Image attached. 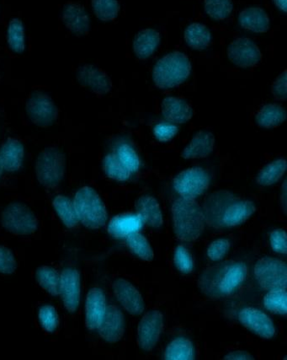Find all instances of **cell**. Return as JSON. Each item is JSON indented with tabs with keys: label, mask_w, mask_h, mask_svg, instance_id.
Masks as SVG:
<instances>
[{
	"label": "cell",
	"mask_w": 287,
	"mask_h": 360,
	"mask_svg": "<svg viewBox=\"0 0 287 360\" xmlns=\"http://www.w3.org/2000/svg\"><path fill=\"white\" fill-rule=\"evenodd\" d=\"M38 319L42 328L48 333H53L56 331L59 325V316L58 311L55 307L50 304H45L41 307L39 313H38Z\"/></svg>",
	"instance_id": "obj_41"
},
{
	"label": "cell",
	"mask_w": 287,
	"mask_h": 360,
	"mask_svg": "<svg viewBox=\"0 0 287 360\" xmlns=\"http://www.w3.org/2000/svg\"><path fill=\"white\" fill-rule=\"evenodd\" d=\"M175 235L183 243H193L205 230L206 221L196 199L177 198L171 207Z\"/></svg>",
	"instance_id": "obj_3"
},
{
	"label": "cell",
	"mask_w": 287,
	"mask_h": 360,
	"mask_svg": "<svg viewBox=\"0 0 287 360\" xmlns=\"http://www.w3.org/2000/svg\"><path fill=\"white\" fill-rule=\"evenodd\" d=\"M248 276V266L243 262L226 260L203 270L197 285L206 297L222 300L237 293Z\"/></svg>",
	"instance_id": "obj_2"
},
{
	"label": "cell",
	"mask_w": 287,
	"mask_h": 360,
	"mask_svg": "<svg viewBox=\"0 0 287 360\" xmlns=\"http://www.w3.org/2000/svg\"><path fill=\"white\" fill-rule=\"evenodd\" d=\"M192 73V63L183 53L173 52L155 63L153 79L155 86L168 90L182 84Z\"/></svg>",
	"instance_id": "obj_4"
},
{
	"label": "cell",
	"mask_w": 287,
	"mask_h": 360,
	"mask_svg": "<svg viewBox=\"0 0 287 360\" xmlns=\"http://www.w3.org/2000/svg\"><path fill=\"white\" fill-rule=\"evenodd\" d=\"M239 24L243 29L255 33L267 32L269 18L267 13L260 7H250L240 13Z\"/></svg>",
	"instance_id": "obj_26"
},
{
	"label": "cell",
	"mask_w": 287,
	"mask_h": 360,
	"mask_svg": "<svg viewBox=\"0 0 287 360\" xmlns=\"http://www.w3.org/2000/svg\"><path fill=\"white\" fill-rule=\"evenodd\" d=\"M195 358V347L191 340L185 337H178L172 340L164 352V359L167 360H193Z\"/></svg>",
	"instance_id": "obj_28"
},
{
	"label": "cell",
	"mask_w": 287,
	"mask_h": 360,
	"mask_svg": "<svg viewBox=\"0 0 287 360\" xmlns=\"http://www.w3.org/2000/svg\"><path fill=\"white\" fill-rule=\"evenodd\" d=\"M3 170H4L3 165L1 162V160H0V177H1V176H2Z\"/></svg>",
	"instance_id": "obj_50"
},
{
	"label": "cell",
	"mask_w": 287,
	"mask_h": 360,
	"mask_svg": "<svg viewBox=\"0 0 287 360\" xmlns=\"http://www.w3.org/2000/svg\"><path fill=\"white\" fill-rule=\"evenodd\" d=\"M107 298L102 290L93 288L88 292L86 303V324L88 329L98 328L107 311Z\"/></svg>",
	"instance_id": "obj_19"
},
{
	"label": "cell",
	"mask_w": 287,
	"mask_h": 360,
	"mask_svg": "<svg viewBox=\"0 0 287 360\" xmlns=\"http://www.w3.org/2000/svg\"><path fill=\"white\" fill-rule=\"evenodd\" d=\"M287 295L286 289L269 290L263 300L264 307L273 314L284 316L287 314Z\"/></svg>",
	"instance_id": "obj_36"
},
{
	"label": "cell",
	"mask_w": 287,
	"mask_h": 360,
	"mask_svg": "<svg viewBox=\"0 0 287 360\" xmlns=\"http://www.w3.org/2000/svg\"><path fill=\"white\" fill-rule=\"evenodd\" d=\"M173 258L176 269L181 274H191L195 269L192 254L183 245H177Z\"/></svg>",
	"instance_id": "obj_40"
},
{
	"label": "cell",
	"mask_w": 287,
	"mask_h": 360,
	"mask_svg": "<svg viewBox=\"0 0 287 360\" xmlns=\"http://www.w3.org/2000/svg\"><path fill=\"white\" fill-rule=\"evenodd\" d=\"M103 170L109 179L116 181H128L133 176L132 173L119 162L115 154L105 156L103 160Z\"/></svg>",
	"instance_id": "obj_37"
},
{
	"label": "cell",
	"mask_w": 287,
	"mask_h": 360,
	"mask_svg": "<svg viewBox=\"0 0 287 360\" xmlns=\"http://www.w3.org/2000/svg\"><path fill=\"white\" fill-rule=\"evenodd\" d=\"M286 170V160L277 159L265 165L257 176V184L262 186L276 184L284 176Z\"/></svg>",
	"instance_id": "obj_30"
},
{
	"label": "cell",
	"mask_w": 287,
	"mask_h": 360,
	"mask_svg": "<svg viewBox=\"0 0 287 360\" xmlns=\"http://www.w3.org/2000/svg\"><path fill=\"white\" fill-rule=\"evenodd\" d=\"M2 226L16 236H29L38 228V220L29 207L22 202H11L2 213Z\"/></svg>",
	"instance_id": "obj_7"
},
{
	"label": "cell",
	"mask_w": 287,
	"mask_h": 360,
	"mask_svg": "<svg viewBox=\"0 0 287 360\" xmlns=\"http://www.w3.org/2000/svg\"><path fill=\"white\" fill-rule=\"evenodd\" d=\"M36 278L39 285L50 295H60L61 274L52 266H42L37 269Z\"/></svg>",
	"instance_id": "obj_31"
},
{
	"label": "cell",
	"mask_w": 287,
	"mask_h": 360,
	"mask_svg": "<svg viewBox=\"0 0 287 360\" xmlns=\"http://www.w3.org/2000/svg\"><path fill=\"white\" fill-rule=\"evenodd\" d=\"M77 79L82 86L98 96L107 95L112 88V82L108 75L100 68L91 65L79 68Z\"/></svg>",
	"instance_id": "obj_16"
},
{
	"label": "cell",
	"mask_w": 287,
	"mask_h": 360,
	"mask_svg": "<svg viewBox=\"0 0 287 360\" xmlns=\"http://www.w3.org/2000/svg\"><path fill=\"white\" fill-rule=\"evenodd\" d=\"M74 205L79 221L91 230L102 228L107 224V207L100 195L91 186H84L75 194Z\"/></svg>",
	"instance_id": "obj_5"
},
{
	"label": "cell",
	"mask_w": 287,
	"mask_h": 360,
	"mask_svg": "<svg viewBox=\"0 0 287 360\" xmlns=\"http://www.w3.org/2000/svg\"><path fill=\"white\" fill-rule=\"evenodd\" d=\"M274 4H275V6L279 8L282 12L286 13L287 10V4L286 0H273Z\"/></svg>",
	"instance_id": "obj_49"
},
{
	"label": "cell",
	"mask_w": 287,
	"mask_h": 360,
	"mask_svg": "<svg viewBox=\"0 0 287 360\" xmlns=\"http://www.w3.org/2000/svg\"><path fill=\"white\" fill-rule=\"evenodd\" d=\"M223 359L227 360H254L255 357L248 353L247 351L236 350L230 352L223 357Z\"/></svg>",
	"instance_id": "obj_47"
},
{
	"label": "cell",
	"mask_w": 287,
	"mask_h": 360,
	"mask_svg": "<svg viewBox=\"0 0 287 360\" xmlns=\"http://www.w3.org/2000/svg\"><path fill=\"white\" fill-rule=\"evenodd\" d=\"M178 132V126L168 121L159 122L153 129L154 137L159 142H168L172 141Z\"/></svg>",
	"instance_id": "obj_43"
},
{
	"label": "cell",
	"mask_w": 287,
	"mask_h": 360,
	"mask_svg": "<svg viewBox=\"0 0 287 360\" xmlns=\"http://www.w3.org/2000/svg\"><path fill=\"white\" fill-rule=\"evenodd\" d=\"M204 7L211 18L223 20L229 18L234 6L232 0H205Z\"/></svg>",
	"instance_id": "obj_39"
},
{
	"label": "cell",
	"mask_w": 287,
	"mask_h": 360,
	"mask_svg": "<svg viewBox=\"0 0 287 360\" xmlns=\"http://www.w3.org/2000/svg\"><path fill=\"white\" fill-rule=\"evenodd\" d=\"M286 120V112L279 104L265 105L255 115L257 125L264 129H275L281 126Z\"/></svg>",
	"instance_id": "obj_27"
},
{
	"label": "cell",
	"mask_w": 287,
	"mask_h": 360,
	"mask_svg": "<svg viewBox=\"0 0 287 360\" xmlns=\"http://www.w3.org/2000/svg\"><path fill=\"white\" fill-rule=\"evenodd\" d=\"M163 330V316L161 311L150 310L142 317L138 328V345L145 352L155 348Z\"/></svg>",
	"instance_id": "obj_11"
},
{
	"label": "cell",
	"mask_w": 287,
	"mask_h": 360,
	"mask_svg": "<svg viewBox=\"0 0 287 360\" xmlns=\"http://www.w3.org/2000/svg\"><path fill=\"white\" fill-rule=\"evenodd\" d=\"M126 247L135 257L142 261L152 262L154 258V252L149 241L141 234L140 231L126 237Z\"/></svg>",
	"instance_id": "obj_32"
},
{
	"label": "cell",
	"mask_w": 287,
	"mask_h": 360,
	"mask_svg": "<svg viewBox=\"0 0 287 360\" xmlns=\"http://www.w3.org/2000/svg\"><path fill=\"white\" fill-rule=\"evenodd\" d=\"M113 292L117 302L132 316H140L145 311L142 296L132 283L119 278L113 283Z\"/></svg>",
	"instance_id": "obj_14"
},
{
	"label": "cell",
	"mask_w": 287,
	"mask_h": 360,
	"mask_svg": "<svg viewBox=\"0 0 287 360\" xmlns=\"http://www.w3.org/2000/svg\"><path fill=\"white\" fill-rule=\"evenodd\" d=\"M201 209L206 224L217 230L239 226L246 222L256 211L254 202L226 190L209 194Z\"/></svg>",
	"instance_id": "obj_1"
},
{
	"label": "cell",
	"mask_w": 287,
	"mask_h": 360,
	"mask_svg": "<svg viewBox=\"0 0 287 360\" xmlns=\"http://www.w3.org/2000/svg\"><path fill=\"white\" fill-rule=\"evenodd\" d=\"M143 223L138 214L126 213L116 215L108 226V233L113 238L126 239L133 233L140 231Z\"/></svg>",
	"instance_id": "obj_21"
},
{
	"label": "cell",
	"mask_w": 287,
	"mask_h": 360,
	"mask_svg": "<svg viewBox=\"0 0 287 360\" xmlns=\"http://www.w3.org/2000/svg\"><path fill=\"white\" fill-rule=\"evenodd\" d=\"M7 42L10 49L15 53H22L25 49V27L18 18L12 19L7 30Z\"/></svg>",
	"instance_id": "obj_35"
},
{
	"label": "cell",
	"mask_w": 287,
	"mask_h": 360,
	"mask_svg": "<svg viewBox=\"0 0 287 360\" xmlns=\"http://www.w3.org/2000/svg\"><path fill=\"white\" fill-rule=\"evenodd\" d=\"M269 244L274 252L286 255L287 252L286 231L281 229L272 231L269 235Z\"/></svg>",
	"instance_id": "obj_45"
},
{
	"label": "cell",
	"mask_w": 287,
	"mask_h": 360,
	"mask_svg": "<svg viewBox=\"0 0 287 360\" xmlns=\"http://www.w3.org/2000/svg\"><path fill=\"white\" fill-rule=\"evenodd\" d=\"M66 158L62 151L55 147L46 148L36 159V175L45 188H56L65 176Z\"/></svg>",
	"instance_id": "obj_6"
},
{
	"label": "cell",
	"mask_w": 287,
	"mask_h": 360,
	"mask_svg": "<svg viewBox=\"0 0 287 360\" xmlns=\"http://www.w3.org/2000/svg\"><path fill=\"white\" fill-rule=\"evenodd\" d=\"M230 248L231 243L229 240L225 238L218 239L209 245L206 254H208L211 261L220 262L225 259L229 252Z\"/></svg>",
	"instance_id": "obj_42"
},
{
	"label": "cell",
	"mask_w": 287,
	"mask_h": 360,
	"mask_svg": "<svg viewBox=\"0 0 287 360\" xmlns=\"http://www.w3.org/2000/svg\"><path fill=\"white\" fill-rule=\"evenodd\" d=\"M254 276L265 290L286 289L287 266L285 262L278 258H260L254 266Z\"/></svg>",
	"instance_id": "obj_8"
},
{
	"label": "cell",
	"mask_w": 287,
	"mask_h": 360,
	"mask_svg": "<svg viewBox=\"0 0 287 360\" xmlns=\"http://www.w3.org/2000/svg\"><path fill=\"white\" fill-rule=\"evenodd\" d=\"M53 206L59 219L67 228L73 229L78 226L79 221L74 202L69 198L58 195L53 199Z\"/></svg>",
	"instance_id": "obj_33"
},
{
	"label": "cell",
	"mask_w": 287,
	"mask_h": 360,
	"mask_svg": "<svg viewBox=\"0 0 287 360\" xmlns=\"http://www.w3.org/2000/svg\"><path fill=\"white\" fill-rule=\"evenodd\" d=\"M92 8L97 18L102 21L116 20L120 12L117 0H92Z\"/></svg>",
	"instance_id": "obj_38"
},
{
	"label": "cell",
	"mask_w": 287,
	"mask_h": 360,
	"mask_svg": "<svg viewBox=\"0 0 287 360\" xmlns=\"http://www.w3.org/2000/svg\"><path fill=\"white\" fill-rule=\"evenodd\" d=\"M25 150L22 143L15 139H8L0 150V160L4 170L15 172L20 170L22 165Z\"/></svg>",
	"instance_id": "obj_25"
},
{
	"label": "cell",
	"mask_w": 287,
	"mask_h": 360,
	"mask_svg": "<svg viewBox=\"0 0 287 360\" xmlns=\"http://www.w3.org/2000/svg\"><path fill=\"white\" fill-rule=\"evenodd\" d=\"M215 136L209 131L201 130L194 135L191 142L185 148L181 158L187 160L208 158L214 150Z\"/></svg>",
	"instance_id": "obj_22"
},
{
	"label": "cell",
	"mask_w": 287,
	"mask_h": 360,
	"mask_svg": "<svg viewBox=\"0 0 287 360\" xmlns=\"http://www.w3.org/2000/svg\"><path fill=\"white\" fill-rule=\"evenodd\" d=\"M101 338L109 344H116L124 338L125 319L124 313L116 306L107 307L102 321L98 327Z\"/></svg>",
	"instance_id": "obj_15"
},
{
	"label": "cell",
	"mask_w": 287,
	"mask_h": 360,
	"mask_svg": "<svg viewBox=\"0 0 287 360\" xmlns=\"http://www.w3.org/2000/svg\"><path fill=\"white\" fill-rule=\"evenodd\" d=\"M161 41V37L154 29H145L139 32L133 41L135 55L141 60H146L155 53Z\"/></svg>",
	"instance_id": "obj_24"
},
{
	"label": "cell",
	"mask_w": 287,
	"mask_h": 360,
	"mask_svg": "<svg viewBox=\"0 0 287 360\" xmlns=\"http://www.w3.org/2000/svg\"><path fill=\"white\" fill-rule=\"evenodd\" d=\"M62 20L65 27L76 36L82 37L90 32V16L81 4L67 3L62 8Z\"/></svg>",
	"instance_id": "obj_18"
},
{
	"label": "cell",
	"mask_w": 287,
	"mask_h": 360,
	"mask_svg": "<svg viewBox=\"0 0 287 360\" xmlns=\"http://www.w3.org/2000/svg\"><path fill=\"white\" fill-rule=\"evenodd\" d=\"M16 260L11 249L0 245V274H12L16 270Z\"/></svg>",
	"instance_id": "obj_44"
},
{
	"label": "cell",
	"mask_w": 287,
	"mask_h": 360,
	"mask_svg": "<svg viewBox=\"0 0 287 360\" xmlns=\"http://www.w3.org/2000/svg\"><path fill=\"white\" fill-rule=\"evenodd\" d=\"M185 41L192 49L202 51L208 48L212 40L210 30L205 25L193 23L185 31Z\"/></svg>",
	"instance_id": "obj_29"
},
{
	"label": "cell",
	"mask_w": 287,
	"mask_h": 360,
	"mask_svg": "<svg viewBox=\"0 0 287 360\" xmlns=\"http://www.w3.org/2000/svg\"><path fill=\"white\" fill-rule=\"evenodd\" d=\"M115 155L132 174L140 170L141 159L137 150L130 143L122 141L118 143L116 146Z\"/></svg>",
	"instance_id": "obj_34"
},
{
	"label": "cell",
	"mask_w": 287,
	"mask_h": 360,
	"mask_svg": "<svg viewBox=\"0 0 287 360\" xmlns=\"http://www.w3.org/2000/svg\"><path fill=\"white\" fill-rule=\"evenodd\" d=\"M227 57L234 65L242 69H250L262 60L259 46L247 37H239L232 41L227 48Z\"/></svg>",
	"instance_id": "obj_12"
},
{
	"label": "cell",
	"mask_w": 287,
	"mask_h": 360,
	"mask_svg": "<svg viewBox=\"0 0 287 360\" xmlns=\"http://www.w3.org/2000/svg\"><path fill=\"white\" fill-rule=\"evenodd\" d=\"M137 214L143 224L151 228L158 229L163 226V219L161 207L157 199L149 195L139 198L135 205Z\"/></svg>",
	"instance_id": "obj_23"
},
{
	"label": "cell",
	"mask_w": 287,
	"mask_h": 360,
	"mask_svg": "<svg viewBox=\"0 0 287 360\" xmlns=\"http://www.w3.org/2000/svg\"><path fill=\"white\" fill-rule=\"evenodd\" d=\"M163 117L175 124H183L193 117V109L187 101L175 96H167L163 100Z\"/></svg>",
	"instance_id": "obj_20"
},
{
	"label": "cell",
	"mask_w": 287,
	"mask_h": 360,
	"mask_svg": "<svg viewBox=\"0 0 287 360\" xmlns=\"http://www.w3.org/2000/svg\"><path fill=\"white\" fill-rule=\"evenodd\" d=\"M238 319L243 327L264 340H272L276 335V327L267 313L255 307L240 310Z\"/></svg>",
	"instance_id": "obj_13"
},
{
	"label": "cell",
	"mask_w": 287,
	"mask_h": 360,
	"mask_svg": "<svg viewBox=\"0 0 287 360\" xmlns=\"http://www.w3.org/2000/svg\"><path fill=\"white\" fill-rule=\"evenodd\" d=\"M272 95L278 101H286L287 97L286 91V70L281 74L275 82L272 84Z\"/></svg>",
	"instance_id": "obj_46"
},
{
	"label": "cell",
	"mask_w": 287,
	"mask_h": 360,
	"mask_svg": "<svg viewBox=\"0 0 287 360\" xmlns=\"http://www.w3.org/2000/svg\"><path fill=\"white\" fill-rule=\"evenodd\" d=\"M80 274L77 269L67 268L61 274L60 295L67 311L78 310L80 300Z\"/></svg>",
	"instance_id": "obj_17"
},
{
	"label": "cell",
	"mask_w": 287,
	"mask_h": 360,
	"mask_svg": "<svg viewBox=\"0 0 287 360\" xmlns=\"http://www.w3.org/2000/svg\"><path fill=\"white\" fill-rule=\"evenodd\" d=\"M281 202L282 207H283L284 213L286 214V181H284L283 186H282Z\"/></svg>",
	"instance_id": "obj_48"
},
{
	"label": "cell",
	"mask_w": 287,
	"mask_h": 360,
	"mask_svg": "<svg viewBox=\"0 0 287 360\" xmlns=\"http://www.w3.org/2000/svg\"><path fill=\"white\" fill-rule=\"evenodd\" d=\"M210 186V176L205 169L192 167L179 173L173 186L181 198L196 199L203 195Z\"/></svg>",
	"instance_id": "obj_9"
},
{
	"label": "cell",
	"mask_w": 287,
	"mask_h": 360,
	"mask_svg": "<svg viewBox=\"0 0 287 360\" xmlns=\"http://www.w3.org/2000/svg\"><path fill=\"white\" fill-rule=\"evenodd\" d=\"M27 115L34 124L48 128L58 120V109L51 97L41 91H34L27 103Z\"/></svg>",
	"instance_id": "obj_10"
}]
</instances>
